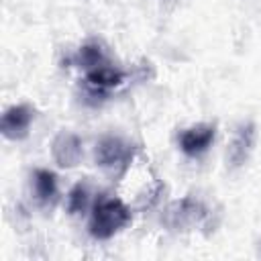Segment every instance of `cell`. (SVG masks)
<instances>
[{
  "label": "cell",
  "mask_w": 261,
  "mask_h": 261,
  "mask_svg": "<svg viewBox=\"0 0 261 261\" xmlns=\"http://www.w3.org/2000/svg\"><path fill=\"white\" fill-rule=\"evenodd\" d=\"M130 222V210L122 200L100 198L90 216V234L94 239H110Z\"/></svg>",
  "instance_id": "6da1fadb"
},
{
  "label": "cell",
  "mask_w": 261,
  "mask_h": 261,
  "mask_svg": "<svg viewBox=\"0 0 261 261\" xmlns=\"http://www.w3.org/2000/svg\"><path fill=\"white\" fill-rule=\"evenodd\" d=\"M130 157H133L130 145L118 137H104L96 147V163L110 173L122 171L130 163Z\"/></svg>",
  "instance_id": "7a4b0ae2"
},
{
  "label": "cell",
  "mask_w": 261,
  "mask_h": 261,
  "mask_svg": "<svg viewBox=\"0 0 261 261\" xmlns=\"http://www.w3.org/2000/svg\"><path fill=\"white\" fill-rule=\"evenodd\" d=\"M206 216L204 206L194 198H184L179 202H173L165 212V222L173 228H181L194 222H200Z\"/></svg>",
  "instance_id": "3957f363"
},
{
  "label": "cell",
  "mask_w": 261,
  "mask_h": 261,
  "mask_svg": "<svg viewBox=\"0 0 261 261\" xmlns=\"http://www.w3.org/2000/svg\"><path fill=\"white\" fill-rule=\"evenodd\" d=\"M31 120H33V108L31 106H27V104L12 106L2 116V135L10 141L24 139L29 133Z\"/></svg>",
  "instance_id": "277c9868"
},
{
  "label": "cell",
  "mask_w": 261,
  "mask_h": 261,
  "mask_svg": "<svg viewBox=\"0 0 261 261\" xmlns=\"http://www.w3.org/2000/svg\"><path fill=\"white\" fill-rule=\"evenodd\" d=\"M214 124H196V126H190L186 128L181 135H179V147L186 155L190 157H196L200 153H204L212 139H214Z\"/></svg>",
  "instance_id": "5b68a950"
},
{
  "label": "cell",
  "mask_w": 261,
  "mask_h": 261,
  "mask_svg": "<svg viewBox=\"0 0 261 261\" xmlns=\"http://www.w3.org/2000/svg\"><path fill=\"white\" fill-rule=\"evenodd\" d=\"M253 143H255V124L253 122L241 124L234 130L232 141L228 145V161L232 167H239L249 159V155L253 151Z\"/></svg>",
  "instance_id": "8992f818"
},
{
  "label": "cell",
  "mask_w": 261,
  "mask_h": 261,
  "mask_svg": "<svg viewBox=\"0 0 261 261\" xmlns=\"http://www.w3.org/2000/svg\"><path fill=\"white\" fill-rule=\"evenodd\" d=\"M51 153L61 167H73L82 157V141L73 133H59L51 145Z\"/></svg>",
  "instance_id": "52a82bcc"
},
{
  "label": "cell",
  "mask_w": 261,
  "mask_h": 261,
  "mask_svg": "<svg viewBox=\"0 0 261 261\" xmlns=\"http://www.w3.org/2000/svg\"><path fill=\"white\" fill-rule=\"evenodd\" d=\"M122 71L120 69H114L106 63L94 67V69H88V84L92 88H98V90H108V88H114L122 82Z\"/></svg>",
  "instance_id": "ba28073f"
},
{
  "label": "cell",
  "mask_w": 261,
  "mask_h": 261,
  "mask_svg": "<svg viewBox=\"0 0 261 261\" xmlns=\"http://www.w3.org/2000/svg\"><path fill=\"white\" fill-rule=\"evenodd\" d=\"M33 186H35V196L41 204H49L53 202L55 194H57V181H55V173L49 169H37L35 177H33Z\"/></svg>",
  "instance_id": "9c48e42d"
},
{
  "label": "cell",
  "mask_w": 261,
  "mask_h": 261,
  "mask_svg": "<svg viewBox=\"0 0 261 261\" xmlns=\"http://www.w3.org/2000/svg\"><path fill=\"white\" fill-rule=\"evenodd\" d=\"M80 63L86 67V69H94L98 65L104 63V53H102V47L96 45V43H90V45H84L80 49Z\"/></svg>",
  "instance_id": "30bf717a"
},
{
  "label": "cell",
  "mask_w": 261,
  "mask_h": 261,
  "mask_svg": "<svg viewBox=\"0 0 261 261\" xmlns=\"http://www.w3.org/2000/svg\"><path fill=\"white\" fill-rule=\"evenodd\" d=\"M88 186L86 184H77L71 192H69V196H67V210L71 212V214H77V212H82L86 206H88Z\"/></svg>",
  "instance_id": "8fae6325"
}]
</instances>
